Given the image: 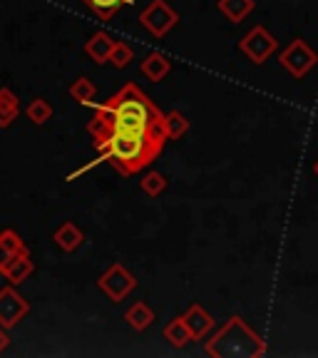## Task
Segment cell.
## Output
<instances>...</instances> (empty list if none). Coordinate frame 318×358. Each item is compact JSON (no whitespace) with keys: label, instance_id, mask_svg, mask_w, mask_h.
I'll return each instance as SVG.
<instances>
[{"label":"cell","instance_id":"23","mask_svg":"<svg viewBox=\"0 0 318 358\" xmlns=\"http://www.w3.org/2000/svg\"><path fill=\"white\" fill-rule=\"evenodd\" d=\"M0 244L8 246L13 254H25V252H28V246H25V241L20 239V234H17L15 229L0 231Z\"/></svg>","mask_w":318,"mask_h":358},{"label":"cell","instance_id":"2","mask_svg":"<svg viewBox=\"0 0 318 358\" xmlns=\"http://www.w3.org/2000/svg\"><path fill=\"white\" fill-rule=\"evenodd\" d=\"M167 134L159 132H107L92 142L97 152H102L105 162H110L122 177L150 167L162 155Z\"/></svg>","mask_w":318,"mask_h":358},{"label":"cell","instance_id":"18","mask_svg":"<svg viewBox=\"0 0 318 358\" xmlns=\"http://www.w3.org/2000/svg\"><path fill=\"white\" fill-rule=\"evenodd\" d=\"M164 132H167V140H179L189 132V120L182 115L179 110H172L164 115Z\"/></svg>","mask_w":318,"mask_h":358},{"label":"cell","instance_id":"8","mask_svg":"<svg viewBox=\"0 0 318 358\" xmlns=\"http://www.w3.org/2000/svg\"><path fill=\"white\" fill-rule=\"evenodd\" d=\"M30 313V303L17 294L13 286L0 289V326L13 329Z\"/></svg>","mask_w":318,"mask_h":358},{"label":"cell","instance_id":"28","mask_svg":"<svg viewBox=\"0 0 318 358\" xmlns=\"http://www.w3.org/2000/svg\"><path fill=\"white\" fill-rule=\"evenodd\" d=\"M313 172H316V174H318V162H316V167H313Z\"/></svg>","mask_w":318,"mask_h":358},{"label":"cell","instance_id":"13","mask_svg":"<svg viewBox=\"0 0 318 358\" xmlns=\"http://www.w3.org/2000/svg\"><path fill=\"white\" fill-rule=\"evenodd\" d=\"M169 70H172V60H169L167 55H162V52H150V55L142 60V73H145V78H150L152 83H162L169 75Z\"/></svg>","mask_w":318,"mask_h":358},{"label":"cell","instance_id":"22","mask_svg":"<svg viewBox=\"0 0 318 358\" xmlns=\"http://www.w3.org/2000/svg\"><path fill=\"white\" fill-rule=\"evenodd\" d=\"M132 57H134L132 48H129L127 43H117L115 45V50H112V55H110V65H115L117 70H124V67L132 62Z\"/></svg>","mask_w":318,"mask_h":358},{"label":"cell","instance_id":"17","mask_svg":"<svg viewBox=\"0 0 318 358\" xmlns=\"http://www.w3.org/2000/svg\"><path fill=\"white\" fill-rule=\"evenodd\" d=\"M85 6L89 8V10L95 13L100 20H110L115 13L120 10L122 6H132L134 0H82Z\"/></svg>","mask_w":318,"mask_h":358},{"label":"cell","instance_id":"24","mask_svg":"<svg viewBox=\"0 0 318 358\" xmlns=\"http://www.w3.org/2000/svg\"><path fill=\"white\" fill-rule=\"evenodd\" d=\"M0 107H10V110H20V105H17V97L13 95V90L0 87Z\"/></svg>","mask_w":318,"mask_h":358},{"label":"cell","instance_id":"9","mask_svg":"<svg viewBox=\"0 0 318 358\" xmlns=\"http://www.w3.org/2000/svg\"><path fill=\"white\" fill-rule=\"evenodd\" d=\"M185 321H187V326H189L191 336H194V341L207 338V334L214 329L212 313H209L204 306H199V303H191V306L187 308V311H185Z\"/></svg>","mask_w":318,"mask_h":358},{"label":"cell","instance_id":"5","mask_svg":"<svg viewBox=\"0 0 318 358\" xmlns=\"http://www.w3.org/2000/svg\"><path fill=\"white\" fill-rule=\"evenodd\" d=\"M239 50L244 52V55L249 57L254 65H263L268 57L279 50V40L268 33L263 25H256V28H252L249 33L244 35V38H241Z\"/></svg>","mask_w":318,"mask_h":358},{"label":"cell","instance_id":"12","mask_svg":"<svg viewBox=\"0 0 318 358\" xmlns=\"http://www.w3.org/2000/svg\"><path fill=\"white\" fill-rule=\"evenodd\" d=\"M33 271H35V264H33V259H30V254L25 252V254H15L0 274L6 276L10 284H22V281L33 274Z\"/></svg>","mask_w":318,"mask_h":358},{"label":"cell","instance_id":"20","mask_svg":"<svg viewBox=\"0 0 318 358\" xmlns=\"http://www.w3.org/2000/svg\"><path fill=\"white\" fill-rule=\"evenodd\" d=\"M25 115H28V120L33 124H45L52 117V105L48 100H43V97H35L28 105V110H25Z\"/></svg>","mask_w":318,"mask_h":358},{"label":"cell","instance_id":"16","mask_svg":"<svg viewBox=\"0 0 318 358\" xmlns=\"http://www.w3.org/2000/svg\"><path fill=\"white\" fill-rule=\"evenodd\" d=\"M217 6H219V13L229 22H241L254 8H256V3H254V0H219Z\"/></svg>","mask_w":318,"mask_h":358},{"label":"cell","instance_id":"10","mask_svg":"<svg viewBox=\"0 0 318 358\" xmlns=\"http://www.w3.org/2000/svg\"><path fill=\"white\" fill-rule=\"evenodd\" d=\"M52 241H55V244L60 246L65 254H73V252H78L80 246H82L85 234H82V229H80L75 222H65V224H60V227L55 229V234H52Z\"/></svg>","mask_w":318,"mask_h":358},{"label":"cell","instance_id":"26","mask_svg":"<svg viewBox=\"0 0 318 358\" xmlns=\"http://www.w3.org/2000/svg\"><path fill=\"white\" fill-rule=\"evenodd\" d=\"M13 257H15V254H13L10 249H8V246L0 244V271H3V268L8 266V262H10Z\"/></svg>","mask_w":318,"mask_h":358},{"label":"cell","instance_id":"27","mask_svg":"<svg viewBox=\"0 0 318 358\" xmlns=\"http://www.w3.org/2000/svg\"><path fill=\"white\" fill-rule=\"evenodd\" d=\"M8 346H10V336H8L6 326H0V353H6Z\"/></svg>","mask_w":318,"mask_h":358},{"label":"cell","instance_id":"7","mask_svg":"<svg viewBox=\"0 0 318 358\" xmlns=\"http://www.w3.org/2000/svg\"><path fill=\"white\" fill-rule=\"evenodd\" d=\"M140 22L154 38H164L179 22V13L169 6L167 0H152L150 6L140 13Z\"/></svg>","mask_w":318,"mask_h":358},{"label":"cell","instance_id":"15","mask_svg":"<svg viewBox=\"0 0 318 358\" xmlns=\"http://www.w3.org/2000/svg\"><path fill=\"white\" fill-rule=\"evenodd\" d=\"M164 338H167L174 348H185L187 343L194 341V336H191L185 316H177V319H172L167 326H164Z\"/></svg>","mask_w":318,"mask_h":358},{"label":"cell","instance_id":"3","mask_svg":"<svg viewBox=\"0 0 318 358\" xmlns=\"http://www.w3.org/2000/svg\"><path fill=\"white\" fill-rule=\"evenodd\" d=\"M204 348L212 358H259L266 353V343L261 341V336L241 316H231Z\"/></svg>","mask_w":318,"mask_h":358},{"label":"cell","instance_id":"1","mask_svg":"<svg viewBox=\"0 0 318 358\" xmlns=\"http://www.w3.org/2000/svg\"><path fill=\"white\" fill-rule=\"evenodd\" d=\"M92 140L107 132H164V112L142 92L137 85H124L117 95L105 105L95 107V115L87 122Z\"/></svg>","mask_w":318,"mask_h":358},{"label":"cell","instance_id":"6","mask_svg":"<svg viewBox=\"0 0 318 358\" xmlns=\"http://www.w3.org/2000/svg\"><path fill=\"white\" fill-rule=\"evenodd\" d=\"M97 286H100L102 294H107V299H110L112 303H120V301H124V299H127L129 294L134 291V286H137V279L129 274L122 264H112L105 274L97 279Z\"/></svg>","mask_w":318,"mask_h":358},{"label":"cell","instance_id":"14","mask_svg":"<svg viewBox=\"0 0 318 358\" xmlns=\"http://www.w3.org/2000/svg\"><path fill=\"white\" fill-rule=\"evenodd\" d=\"M124 321L129 324V329L134 331H147L154 321V311H152L150 303L145 301H137L124 311Z\"/></svg>","mask_w":318,"mask_h":358},{"label":"cell","instance_id":"19","mask_svg":"<svg viewBox=\"0 0 318 358\" xmlns=\"http://www.w3.org/2000/svg\"><path fill=\"white\" fill-rule=\"evenodd\" d=\"M95 95H97V87L89 78H78L70 85V97H73L75 102H80V105H92Z\"/></svg>","mask_w":318,"mask_h":358},{"label":"cell","instance_id":"21","mask_svg":"<svg viewBox=\"0 0 318 358\" xmlns=\"http://www.w3.org/2000/svg\"><path fill=\"white\" fill-rule=\"evenodd\" d=\"M167 177H164L162 172H147L145 177H142V182H140V187H142V192H145L147 196H159L164 189H167Z\"/></svg>","mask_w":318,"mask_h":358},{"label":"cell","instance_id":"25","mask_svg":"<svg viewBox=\"0 0 318 358\" xmlns=\"http://www.w3.org/2000/svg\"><path fill=\"white\" fill-rule=\"evenodd\" d=\"M17 112H20V110H10V107H0V127H3V129L10 127V124L15 122Z\"/></svg>","mask_w":318,"mask_h":358},{"label":"cell","instance_id":"11","mask_svg":"<svg viewBox=\"0 0 318 358\" xmlns=\"http://www.w3.org/2000/svg\"><path fill=\"white\" fill-rule=\"evenodd\" d=\"M115 45H117V40L112 38L110 33H105V30H100V33H95L87 43H85V52L102 65V62H110V55H112V50H115Z\"/></svg>","mask_w":318,"mask_h":358},{"label":"cell","instance_id":"4","mask_svg":"<svg viewBox=\"0 0 318 358\" xmlns=\"http://www.w3.org/2000/svg\"><path fill=\"white\" fill-rule=\"evenodd\" d=\"M279 62H281V67H284V70H289V75H294L296 80H301V78H306V75L311 73L313 67H316L318 52L313 50L306 40L296 38L279 55Z\"/></svg>","mask_w":318,"mask_h":358}]
</instances>
